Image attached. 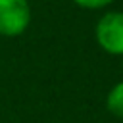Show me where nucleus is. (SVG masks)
I'll use <instances>...</instances> for the list:
<instances>
[{
	"label": "nucleus",
	"instance_id": "nucleus-4",
	"mask_svg": "<svg viewBox=\"0 0 123 123\" xmlns=\"http://www.w3.org/2000/svg\"><path fill=\"white\" fill-rule=\"evenodd\" d=\"M115 0H73V4H77L83 10H104L108 6H111Z\"/></svg>",
	"mask_w": 123,
	"mask_h": 123
},
{
	"label": "nucleus",
	"instance_id": "nucleus-1",
	"mask_svg": "<svg viewBox=\"0 0 123 123\" xmlns=\"http://www.w3.org/2000/svg\"><path fill=\"white\" fill-rule=\"evenodd\" d=\"M98 46L111 56H123V12L111 10L100 15L94 27Z\"/></svg>",
	"mask_w": 123,
	"mask_h": 123
},
{
	"label": "nucleus",
	"instance_id": "nucleus-3",
	"mask_svg": "<svg viewBox=\"0 0 123 123\" xmlns=\"http://www.w3.org/2000/svg\"><path fill=\"white\" fill-rule=\"evenodd\" d=\"M106 108L117 119H123V81L113 85L106 96Z\"/></svg>",
	"mask_w": 123,
	"mask_h": 123
},
{
	"label": "nucleus",
	"instance_id": "nucleus-2",
	"mask_svg": "<svg viewBox=\"0 0 123 123\" xmlns=\"http://www.w3.org/2000/svg\"><path fill=\"white\" fill-rule=\"evenodd\" d=\"M31 23L29 0H0V35L19 37Z\"/></svg>",
	"mask_w": 123,
	"mask_h": 123
}]
</instances>
